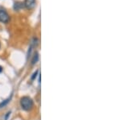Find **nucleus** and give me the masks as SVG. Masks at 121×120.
<instances>
[{"label": "nucleus", "mask_w": 121, "mask_h": 120, "mask_svg": "<svg viewBox=\"0 0 121 120\" xmlns=\"http://www.w3.org/2000/svg\"><path fill=\"white\" fill-rule=\"evenodd\" d=\"M20 106L23 110L26 111H29L32 110V108L34 107V102H33V100L30 97L24 96L21 98L20 99Z\"/></svg>", "instance_id": "f257e3e1"}, {"label": "nucleus", "mask_w": 121, "mask_h": 120, "mask_svg": "<svg viewBox=\"0 0 121 120\" xmlns=\"http://www.w3.org/2000/svg\"><path fill=\"white\" fill-rule=\"evenodd\" d=\"M10 21V16L5 10L0 9V22L3 24H7Z\"/></svg>", "instance_id": "f03ea898"}, {"label": "nucleus", "mask_w": 121, "mask_h": 120, "mask_svg": "<svg viewBox=\"0 0 121 120\" xmlns=\"http://www.w3.org/2000/svg\"><path fill=\"white\" fill-rule=\"evenodd\" d=\"M35 5H36V0H25L23 3V6L28 10L34 8Z\"/></svg>", "instance_id": "7ed1b4c3"}, {"label": "nucleus", "mask_w": 121, "mask_h": 120, "mask_svg": "<svg viewBox=\"0 0 121 120\" xmlns=\"http://www.w3.org/2000/svg\"><path fill=\"white\" fill-rule=\"evenodd\" d=\"M11 97H12V95H11V97H9L8 98H7V99L4 100V101H3L1 103H0V109L3 108V107H5V106L9 103L10 101H11Z\"/></svg>", "instance_id": "20e7f679"}, {"label": "nucleus", "mask_w": 121, "mask_h": 120, "mask_svg": "<svg viewBox=\"0 0 121 120\" xmlns=\"http://www.w3.org/2000/svg\"><path fill=\"white\" fill-rule=\"evenodd\" d=\"M38 60H39V54H38V53H35L34 56H33V57L32 59V65H35V64L38 61Z\"/></svg>", "instance_id": "39448f33"}, {"label": "nucleus", "mask_w": 121, "mask_h": 120, "mask_svg": "<svg viewBox=\"0 0 121 120\" xmlns=\"http://www.w3.org/2000/svg\"><path fill=\"white\" fill-rule=\"evenodd\" d=\"M38 73H39V70H36V72L33 73V75H32V80H34V79L36 78V76L38 75Z\"/></svg>", "instance_id": "423d86ee"}, {"label": "nucleus", "mask_w": 121, "mask_h": 120, "mask_svg": "<svg viewBox=\"0 0 121 120\" xmlns=\"http://www.w3.org/2000/svg\"><path fill=\"white\" fill-rule=\"evenodd\" d=\"M10 115H11V112H7V115H6L5 116V120H7V119H8V117H9V116H10Z\"/></svg>", "instance_id": "0eeeda50"}, {"label": "nucleus", "mask_w": 121, "mask_h": 120, "mask_svg": "<svg viewBox=\"0 0 121 120\" xmlns=\"http://www.w3.org/2000/svg\"><path fill=\"white\" fill-rule=\"evenodd\" d=\"M2 71H3V68H2V66H0V73H2Z\"/></svg>", "instance_id": "6e6552de"}, {"label": "nucleus", "mask_w": 121, "mask_h": 120, "mask_svg": "<svg viewBox=\"0 0 121 120\" xmlns=\"http://www.w3.org/2000/svg\"><path fill=\"white\" fill-rule=\"evenodd\" d=\"M0 47H1V43H0Z\"/></svg>", "instance_id": "1a4fd4ad"}]
</instances>
